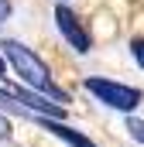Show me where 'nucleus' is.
Returning a JSON list of instances; mask_svg holds the SVG:
<instances>
[{
  "label": "nucleus",
  "instance_id": "1",
  "mask_svg": "<svg viewBox=\"0 0 144 147\" xmlns=\"http://www.w3.org/2000/svg\"><path fill=\"white\" fill-rule=\"evenodd\" d=\"M3 48H7V58H10V65H14V72L21 75L31 89L38 92H48L55 103H69V96L52 82V72H48V65L38 58L31 48H24L21 41H3Z\"/></svg>",
  "mask_w": 144,
  "mask_h": 147
},
{
  "label": "nucleus",
  "instance_id": "2",
  "mask_svg": "<svg viewBox=\"0 0 144 147\" xmlns=\"http://www.w3.org/2000/svg\"><path fill=\"white\" fill-rule=\"evenodd\" d=\"M86 89L100 99V103H107L113 110H134L137 103H141V89H134V86H120V82H107V79H86Z\"/></svg>",
  "mask_w": 144,
  "mask_h": 147
},
{
  "label": "nucleus",
  "instance_id": "3",
  "mask_svg": "<svg viewBox=\"0 0 144 147\" xmlns=\"http://www.w3.org/2000/svg\"><path fill=\"white\" fill-rule=\"evenodd\" d=\"M0 96H7V99H17L21 106L38 110V113H45V116L65 113V110H62V103H48V99H41L38 92H31V89H21V86H14V82H0Z\"/></svg>",
  "mask_w": 144,
  "mask_h": 147
},
{
  "label": "nucleus",
  "instance_id": "4",
  "mask_svg": "<svg viewBox=\"0 0 144 147\" xmlns=\"http://www.w3.org/2000/svg\"><path fill=\"white\" fill-rule=\"evenodd\" d=\"M55 24H58V31L65 34V41H69L75 51H89V45H93V41H89V31L82 28V21L72 14L69 7H58V10H55Z\"/></svg>",
  "mask_w": 144,
  "mask_h": 147
},
{
  "label": "nucleus",
  "instance_id": "5",
  "mask_svg": "<svg viewBox=\"0 0 144 147\" xmlns=\"http://www.w3.org/2000/svg\"><path fill=\"white\" fill-rule=\"evenodd\" d=\"M45 130H52L55 137H62V140H69L72 147H96L89 137H82L79 130H72V127H65V123H55V120H45Z\"/></svg>",
  "mask_w": 144,
  "mask_h": 147
},
{
  "label": "nucleus",
  "instance_id": "6",
  "mask_svg": "<svg viewBox=\"0 0 144 147\" xmlns=\"http://www.w3.org/2000/svg\"><path fill=\"white\" fill-rule=\"evenodd\" d=\"M127 130L134 134V140H141V144H144V120H130V123H127Z\"/></svg>",
  "mask_w": 144,
  "mask_h": 147
},
{
  "label": "nucleus",
  "instance_id": "7",
  "mask_svg": "<svg viewBox=\"0 0 144 147\" xmlns=\"http://www.w3.org/2000/svg\"><path fill=\"white\" fill-rule=\"evenodd\" d=\"M130 51H134L137 65H144V41H134V45H130Z\"/></svg>",
  "mask_w": 144,
  "mask_h": 147
},
{
  "label": "nucleus",
  "instance_id": "8",
  "mask_svg": "<svg viewBox=\"0 0 144 147\" xmlns=\"http://www.w3.org/2000/svg\"><path fill=\"white\" fill-rule=\"evenodd\" d=\"M0 137H10V120L0 116Z\"/></svg>",
  "mask_w": 144,
  "mask_h": 147
},
{
  "label": "nucleus",
  "instance_id": "9",
  "mask_svg": "<svg viewBox=\"0 0 144 147\" xmlns=\"http://www.w3.org/2000/svg\"><path fill=\"white\" fill-rule=\"evenodd\" d=\"M7 14H10V0H0V21H3Z\"/></svg>",
  "mask_w": 144,
  "mask_h": 147
},
{
  "label": "nucleus",
  "instance_id": "10",
  "mask_svg": "<svg viewBox=\"0 0 144 147\" xmlns=\"http://www.w3.org/2000/svg\"><path fill=\"white\" fill-rule=\"evenodd\" d=\"M0 72H3V58H0Z\"/></svg>",
  "mask_w": 144,
  "mask_h": 147
}]
</instances>
